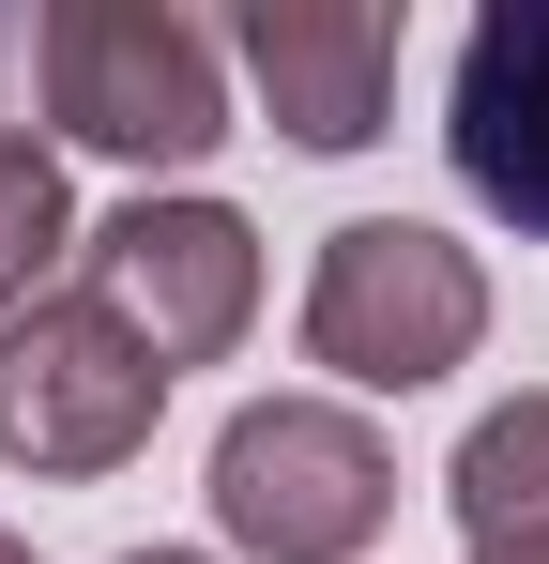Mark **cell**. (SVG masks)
Returning <instances> with one entry per match:
<instances>
[{
	"instance_id": "obj_1",
	"label": "cell",
	"mask_w": 549,
	"mask_h": 564,
	"mask_svg": "<svg viewBox=\"0 0 549 564\" xmlns=\"http://www.w3.org/2000/svg\"><path fill=\"white\" fill-rule=\"evenodd\" d=\"M46 122L107 169H198L229 138V62L169 0H46Z\"/></svg>"
},
{
	"instance_id": "obj_2",
	"label": "cell",
	"mask_w": 549,
	"mask_h": 564,
	"mask_svg": "<svg viewBox=\"0 0 549 564\" xmlns=\"http://www.w3.org/2000/svg\"><path fill=\"white\" fill-rule=\"evenodd\" d=\"M473 336H488V275L428 214H352L305 275V367H336L352 397H428L443 367H473Z\"/></svg>"
},
{
	"instance_id": "obj_3",
	"label": "cell",
	"mask_w": 549,
	"mask_h": 564,
	"mask_svg": "<svg viewBox=\"0 0 549 564\" xmlns=\"http://www.w3.org/2000/svg\"><path fill=\"white\" fill-rule=\"evenodd\" d=\"M397 519V458L352 397H245L214 427V534L245 564H352Z\"/></svg>"
},
{
	"instance_id": "obj_4",
	"label": "cell",
	"mask_w": 549,
	"mask_h": 564,
	"mask_svg": "<svg viewBox=\"0 0 549 564\" xmlns=\"http://www.w3.org/2000/svg\"><path fill=\"white\" fill-rule=\"evenodd\" d=\"M153 412H169V367H153L92 290H46V305L0 321V458L15 473H46V488L122 473L153 443Z\"/></svg>"
},
{
	"instance_id": "obj_5",
	"label": "cell",
	"mask_w": 549,
	"mask_h": 564,
	"mask_svg": "<svg viewBox=\"0 0 549 564\" xmlns=\"http://www.w3.org/2000/svg\"><path fill=\"white\" fill-rule=\"evenodd\" d=\"M77 260H92V305H107L169 381L214 367V351L260 321V229H245L229 198H153V184H138Z\"/></svg>"
},
{
	"instance_id": "obj_6",
	"label": "cell",
	"mask_w": 549,
	"mask_h": 564,
	"mask_svg": "<svg viewBox=\"0 0 549 564\" xmlns=\"http://www.w3.org/2000/svg\"><path fill=\"white\" fill-rule=\"evenodd\" d=\"M443 153L519 245H549V0H488L458 31V93H443Z\"/></svg>"
},
{
	"instance_id": "obj_7",
	"label": "cell",
	"mask_w": 549,
	"mask_h": 564,
	"mask_svg": "<svg viewBox=\"0 0 549 564\" xmlns=\"http://www.w3.org/2000/svg\"><path fill=\"white\" fill-rule=\"evenodd\" d=\"M229 46H245L260 107L305 153H366L381 107H397V15H381V0H245Z\"/></svg>"
},
{
	"instance_id": "obj_8",
	"label": "cell",
	"mask_w": 549,
	"mask_h": 564,
	"mask_svg": "<svg viewBox=\"0 0 549 564\" xmlns=\"http://www.w3.org/2000/svg\"><path fill=\"white\" fill-rule=\"evenodd\" d=\"M443 503H458V534H473V550H549V381L458 427Z\"/></svg>"
},
{
	"instance_id": "obj_9",
	"label": "cell",
	"mask_w": 549,
	"mask_h": 564,
	"mask_svg": "<svg viewBox=\"0 0 549 564\" xmlns=\"http://www.w3.org/2000/svg\"><path fill=\"white\" fill-rule=\"evenodd\" d=\"M77 245V198H62V153L46 138H0V321L46 305V260Z\"/></svg>"
},
{
	"instance_id": "obj_10",
	"label": "cell",
	"mask_w": 549,
	"mask_h": 564,
	"mask_svg": "<svg viewBox=\"0 0 549 564\" xmlns=\"http://www.w3.org/2000/svg\"><path fill=\"white\" fill-rule=\"evenodd\" d=\"M31 77H46V15H15V0H0V138H15Z\"/></svg>"
},
{
	"instance_id": "obj_11",
	"label": "cell",
	"mask_w": 549,
	"mask_h": 564,
	"mask_svg": "<svg viewBox=\"0 0 549 564\" xmlns=\"http://www.w3.org/2000/svg\"><path fill=\"white\" fill-rule=\"evenodd\" d=\"M473 564H549V550H473Z\"/></svg>"
},
{
	"instance_id": "obj_12",
	"label": "cell",
	"mask_w": 549,
	"mask_h": 564,
	"mask_svg": "<svg viewBox=\"0 0 549 564\" xmlns=\"http://www.w3.org/2000/svg\"><path fill=\"white\" fill-rule=\"evenodd\" d=\"M122 564H198V550H122Z\"/></svg>"
},
{
	"instance_id": "obj_13",
	"label": "cell",
	"mask_w": 549,
	"mask_h": 564,
	"mask_svg": "<svg viewBox=\"0 0 549 564\" xmlns=\"http://www.w3.org/2000/svg\"><path fill=\"white\" fill-rule=\"evenodd\" d=\"M0 564H31V550H15V534H0Z\"/></svg>"
}]
</instances>
